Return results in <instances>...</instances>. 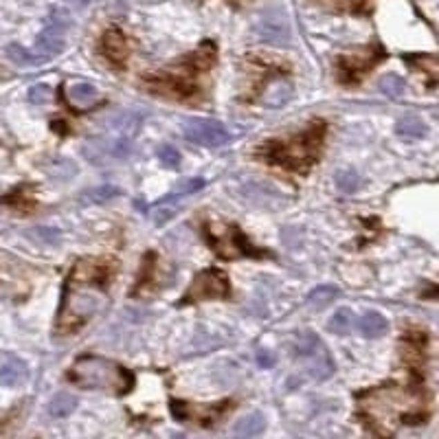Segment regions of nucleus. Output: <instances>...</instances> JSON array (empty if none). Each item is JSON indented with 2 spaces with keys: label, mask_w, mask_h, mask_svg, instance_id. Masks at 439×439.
Wrapping results in <instances>:
<instances>
[{
  "label": "nucleus",
  "mask_w": 439,
  "mask_h": 439,
  "mask_svg": "<svg viewBox=\"0 0 439 439\" xmlns=\"http://www.w3.org/2000/svg\"><path fill=\"white\" fill-rule=\"evenodd\" d=\"M66 27H69V20L57 9L55 14L51 16V22L46 24V29L40 35H37L35 46H33V53L40 55L42 60H51L53 55L62 53V48H64V33H66Z\"/></svg>",
  "instance_id": "obj_9"
},
{
  "label": "nucleus",
  "mask_w": 439,
  "mask_h": 439,
  "mask_svg": "<svg viewBox=\"0 0 439 439\" xmlns=\"http://www.w3.org/2000/svg\"><path fill=\"white\" fill-rule=\"evenodd\" d=\"M404 88H406V84H404V80L400 75L389 73V75H384L380 80V90L386 97H400L404 93Z\"/></svg>",
  "instance_id": "obj_29"
},
{
  "label": "nucleus",
  "mask_w": 439,
  "mask_h": 439,
  "mask_svg": "<svg viewBox=\"0 0 439 439\" xmlns=\"http://www.w3.org/2000/svg\"><path fill=\"white\" fill-rule=\"evenodd\" d=\"M290 95H292L290 84H286V82H277L275 86H270V88L266 90L264 103H266V106H270V108H279V106H283V103H286V101L290 99Z\"/></svg>",
  "instance_id": "obj_26"
},
{
  "label": "nucleus",
  "mask_w": 439,
  "mask_h": 439,
  "mask_svg": "<svg viewBox=\"0 0 439 439\" xmlns=\"http://www.w3.org/2000/svg\"><path fill=\"white\" fill-rule=\"evenodd\" d=\"M75 409H77V397L71 393H57L46 404V413L51 418H69Z\"/></svg>",
  "instance_id": "obj_19"
},
{
  "label": "nucleus",
  "mask_w": 439,
  "mask_h": 439,
  "mask_svg": "<svg viewBox=\"0 0 439 439\" xmlns=\"http://www.w3.org/2000/svg\"><path fill=\"white\" fill-rule=\"evenodd\" d=\"M356 325V319H354V312L350 307H339L337 312H334V316L328 321V328L339 334V337H347Z\"/></svg>",
  "instance_id": "obj_21"
},
{
  "label": "nucleus",
  "mask_w": 439,
  "mask_h": 439,
  "mask_svg": "<svg viewBox=\"0 0 439 439\" xmlns=\"http://www.w3.org/2000/svg\"><path fill=\"white\" fill-rule=\"evenodd\" d=\"M360 411L382 435H391L400 424H420L424 420V395L406 386H378L360 395Z\"/></svg>",
  "instance_id": "obj_2"
},
{
  "label": "nucleus",
  "mask_w": 439,
  "mask_h": 439,
  "mask_svg": "<svg viewBox=\"0 0 439 439\" xmlns=\"http://www.w3.org/2000/svg\"><path fill=\"white\" fill-rule=\"evenodd\" d=\"M37 235H40V238H44L46 242H55L60 235H57V231H46V229H40V231H37Z\"/></svg>",
  "instance_id": "obj_35"
},
{
  "label": "nucleus",
  "mask_w": 439,
  "mask_h": 439,
  "mask_svg": "<svg viewBox=\"0 0 439 439\" xmlns=\"http://www.w3.org/2000/svg\"><path fill=\"white\" fill-rule=\"evenodd\" d=\"M337 187L343 193H354L360 187V176L354 170H339L337 172Z\"/></svg>",
  "instance_id": "obj_30"
},
{
  "label": "nucleus",
  "mask_w": 439,
  "mask_h": 439,
  "mask_svg": "<svg viewBox=\"0 0 439 439\" xmlns=\"http://www.w3.org/2000/svg\"><path fill=\"white\" fill-rule=\"evenodd\" d=\"M310 358H312V367H310V373H312V378L325 380V378H330L332 373H334V360L330 358L328 350L323 345Z\"/></svg>",
  "instance_id": "obj_17"
},
{
  "label": "nucleus",
  "mask_w": 439,
  "mask_h": 439,
  "mask_svg": "<svg viewBox=\"0 0 439 439\" xmlns=\"http://www.w3.org/2000/svg\"><path fill=\"white\" fill-rule=\"evenodd\" d=\"M101 51L112 66L121 69L127 60V42L119 29H108L101 37Z\"/></svg>",
  "instance_id": "obj_13"
},
{
  "label": "nucleus",
  "mask_w": 439,
  "mask_h": 439,
  "mask_svg": "<svg viewBox=\"0 0 439 439\" xmlns=\"http://www.w3.org/2000/svg\"><path fill=\"white\" fill-rule=\"evenodd\" d=\"M206 235H209L211 247L224 260H235V257H262L264 253L257 251L253 244L244 238L238 226H215L206 224Z\"/></svg>",
  "instance_id": "obj_6"
},
{
  "label": "nucleus",
  "mask_w": 439,
  "mask_h": 439,
  "mask_svg": "<svg viewBox=\"0 0 439 439\" xmlns=\"http://www.w3.org/2000/svg\"><path fill=\"white\" fill-rule=\"evenodd\" d=\"M29 290V277L22 262L0 255V296H22Z\"/></svg>",
  "instance_id": "obj_10"
},
{
  "label": "nucleus",
  "mask_w": 439,
  "mask_h": 439,
  "mask_svg": "<svg viewBox=\"0 0 439 439\" xmlns=\"http://www.w3.org/2000/svg\"><path fill=\"white\" fill-rule=\"evenodd\" d=\"M266 429V420L262 413H251L235 424V437H257Z\"/></svg>",
  "instance_id": "obj_20"
},
{
  "label": "nucleus",
  "mask_w": 439,
  "mask_h": 439,
  "mask_svg": "<svg viewBox=\"0 0 439 439\" xmlns=\"http://www.w3.org/2000/svg\"><path fill=\"white\" fill-rule=\"evenodd\" d=\"M215 60V46L206 42L202 51L196 55H189L180 60L178 64L161 69L159 73H152L143 77V84L150 93L172 97V99H189L200 90L198 77L211 66Z\"/></svg>",
  "instance_id": "obj_3"
},
{
  "label": "nucleus",
  "mask_w": 439,
  "mask_h": 439,
  "mask_svg": "<svg viewBox=\"0 0 439 439\" xmlns=\"http://www.w3.org/2000/svg\"><path fill=\"white\" fill-rule=\"evenodd\" d=\"M380 53H373V51H363V53H352L341 60V73L347 82H356L360 75H363L369 66L378 62Z\"/></svg>",
  "instance_id": "obj_14"
},
{
  "label": "nucleus",
  "mask_w": 439,
  "mask_h": 439,
  "mask_svg": "<svg viewBox=\"0 0 439 439\" xmlns=\"http://www.w3.org/2000/svg\"><path fill=\"white\" fill-rule=\"evenodd\" d=\"M233 3H244V0H233Z\"/></svg>",
  "instance_id": "obj_37"
},
{
  "label": "nucleus",
  "mask_w": 439,
  "mask_h": 439,
  "mask_svg": "<svg viewBox=\"0 0 439 439\" xmlns=\"http://www.w3.org/2000/svg\"><path fill=\"white\" fill-rule=\"evenodd\" d=\"M395 132L400 136H404V138H422L426 134V125H424V121L420 117H413V114H409V117L397 119Z\"/></svg>",
  "instance_id": "obj_22"
},
{
  "label": "nucleus",
  "mask_w": 439,
  "mask_h": 439,
  "mask_svg": "<svg viewBox=\"0 0 439 439\" xmlns=\"http://www.w3.org/2000/svg\"><path fill=\"white\" fill-rule=\"evenodd\" d=\"M257 363H260L264 369H270L275 365V356L270 354V352H266V350H262L260 354H257Z\"/></svg>",
  "instance_id": "obj_34"
},
{
  "label": "nucleus",
  "mask_w": 439,
  "mask_h": 439,
  "mask_svg": "<svg viewBox=\"0 0 439 439\" xmlns=\"http://www.w3.org/2000/svg\"><path fill=\"white\" fill-rule=\"evenodd\" d=\"M159 159L167 167H178L180 165V152L174 145H161L159 147Z\"/></svg>",
  "instance_id": "obj_33"
},
{
  "label": "nucleus",
  "mask_w": 439,
  "mask_h": 439,
  "mask_svg": "<svg viewBox=\"0 0 439 439\" xmlns=\"http://www.w3.org/2000/svg\"><path fill=\"white\" fill-rule=\"evenodd\" d=\"M66 97L75 108H88L97 101L99 95H97V88L93 84L77 82V84H71L66 88Z\"/></svg>",
  "instance_id": "obj_16"
},
{
  "label": "nucleus",
  "mask_w": 439,
  "mask_h": 439,
  "mask_svg": "<svg viewBox=\"0 0 439 439\" xmlns=\"http://www.w3.org/2000/svg\"><path fill=\"white\" fill-rule=\"evenodd\" d=\"M319 347H321V341L314 337V334H303V337L296 341V345H294V356L310 358L319 350Z\"/></svg>",
  "instance_id": "obj_31"
},
{
  "label": "nucleus",
  "mask_w": 439,
  "mask_h": 439,
  "mask_svg": "<svg viewBox=\"0 0 439 439\" xmlns=\"http://www.w3.org/2000/svg\"><path fill=\"white\" fill-rule=\"evenodd\" d=\"M202 187H204V180H200V178H196V180H187L185 185H180L178 189H174V191L170 193V196H165V198L161 200V204H170V202H174V200L187 198V196H191V193H198Z\"/></svg>",
  "instance_id": "obj_27"
},
{
  "label": "nucleus",
  "mask_w": 439,
  "mask_h": 439,
  "mask_svg": "<svg viewBox=\"0 0 439 439\" xmlns=\"http://www.w3.org/2000/svg\"><path fill=\"white\" fill-rule=\"evenodd\" d=\"M121 193L119 187H112V185H101V187H95V189H88L82 193L80 202L82 204H99V202H106V200H112L117 198Z\"/></svg>",
  "instance_id": "obj_23"
},
{
  "label": "nucleus",
  "mask_w": 439,
  "mask_h": 439,
  "mask_svg": "<svg viewBox=\"0 0 439 439\" xmlns=\"http://www.w3.org/2000/svg\"><path fill=\"white\" fill-rule=\"evenodd\" d=\"M358 328L367 339H378L389 330V323H386V319L380 312H367L363 319H360Z\"/></svg>",
  "instance_id": "obj_18"
},
{
  "label": "nucleus",
  "mask_w": 439,
  "mask_h": 439,
  "mask_svg": "<svg viewBox=\"0 0 439 439\" xmlns=\"http://www.w3.org/2000/svg\"><path fill=\"white\" fill-rule=\"evenodd\" d=\"M255 33L260 40L268 42V44H277V46H286L290 42V24L288 18L281 14V11H266V14L257 20L255 24Z\"/></svg>",
  "instance_id": "obj_11"
},
{
  "label": "nucleus",
  "mask_w": 439,
  "mask_h": 439,
  "mask_svg": "<svg viewBox=\"0 0 439 439\" xmlns=\"http://www.w3.org/2000/svg\"><path fill=\"white\" fill-rule=\"evenodd\" d=\"M27 376H29L27 363L16 356H9L0 363V384L3 386H18L27 380Z\"/></svg>",
  "instance_id": "obj_15"
},
{
  "label": "nucleus",
  "mask_w": 439,
  "mask_h": 439,
  "mask_svg": "<svg viewBox=\"0 0 439 439\" xmlns=\"http://www.w3.org/2000/svg\"><path fill=\"white\" fill-rule=\"evenodd\" d=\"M69 380L80 389H101L108 393H125L134 384V376L125 367L101 356L77 358L69 371Z\"/></svg>",
  "instance_id": "obj_5"
},
{
  "label": "nucleus",
  "mask_w": 439,
  "mask_h": 439,
  "mask_svg": "<svg viewBox=\"0 0 439 439\" xmlns=\"http://www.w3.org/2000/svg\"><path fill=\"white\" fill-rule=\"evenodd\" d=\"M110 270L97 260H80L64 283L57 312V334H75L93 319L106 301Z\"/></svg>",
  "instance_id": "obj_1"
},
{
  "label": "nucleus",
  "mask_w": 439,
  "mask_h": 439,
  "mask_svg": "<svg viewBox=\"0 0 439 439\" xmlns=\"http://www.w3.org/2000/svg\"><path fill=\"white\" fill-rule=\"evenodd\" d=\"M7 57L11 62L20 64V66H35V64H44L46 60H42L40 55H35L33 51H27L20 44H9L7 46Z\"/></svg>",
  "instance_id": "obj_25"
},
{
  "label": "nucleus",
  "mask_w": 439,
  "mask_h": 439,
  "mask_svg": "<svg viewBox=\"0 0 439 439\" xmlns=\"http://www.w3.org/2000/svg\"><path fill=\"white\" fill-rule=\"evenodd\" d=\"M231 292L229 277L217 268H206L193 279L189 290L183 296V303L193 301H211V299H226Z\"/></svg>",
  "instance_id": "obj_7"
},
{
  "label": "nucleus",
  "mask_w": 439,
  "mask_h": 439,
  "mask_svg": "<svg viewBox=\"0 0 439 439\" xmlns=\"http://www.w3.org/2000/svg\"><path fill=\"white\" fill-rule=\"evenodd\" d=\"M88 3H90V0H69V5L75 7V9H84Z\"/></svg>",
  "instance_id": "obj_36"
},
{
  "label": "nucleus",
  "mask_w": 439,
  "mask_h": 439,
  "mask_svg": "<svg viewBox=\"0 0 439 439\" xmlns=\"http://www.w3.org/2000/svg\"><path fill=\"white\" fill-rule=\"evenodd\" d=\"M323 136H325V121H314L303 134H296L283 141L275 138L262 145L257 150V154L273 165H281L292 172H305L319 156Z\"/></svg>",
  "instance_id": "obj_4"
},
{
  "label": "nucleus",
  "mask_w": 439,
  "mask_h": 439,
  "mask_svg": "<svg viewBox=\"0 0 439 439\" xmlns=\"http://www.w3.org/2000/svg\"><path fill=\"white\" fill-rule=\"evenodd\" d=\"M312 3L328 11H358L365 0H312Z\"/></svg>",
  "instance_id": "obj_28"
},
{
  "label": "nucleus",
  "mask_w": 439,
  "mask_h": 439,
  "mask_svg": "<svg viewBox=\"0 0 439 439\" xmlns=\"http://www.w3.org/2000/svg\"><path fill=\"white\" fill-rule=\"evenodd\" d=\"M337 296H339V288L337 286H316L314 290H310V294H307V305L321 310V307L330 305L334 299H337Z\"/></svg>",
  "instance_id": "obj_24"
},
{
  "label": "nucleus",
  "mask_w": 439,
  "mask_h": 439,
  "mask_svg": "<svg viewBox=\"0 0 439 439\" xmlns=\"http://www.w3.org/2000/svg\"><path fill=\"white\" fill-rule=\"evenodd\" d=\"M51 97H53V90H51L46 84H35L29 88V99L35 103V106H44V103L51 101Z\"/></svg>",
  "instance_id": "obj_32"
},
{
  "label": "nucleus",
  "mask_w": 439,
  "mask_h": 439,
  "mask_svg": "<svg viewBox=\"0 0 439 439\" xmlns=\"http://www.w3.org/2000/svg\"><path fill=\"white\" fill-rule=\"evenodd\" d=\"M231 402H222V406H191L187 402H178V400H172V413L174 418L183 420V422H189V420H198L200 424L209 426L213 424L229 406Z\"/></svg>",
  "instance_id": "obj_12"
},
{
  "label": "nucleus",
  "mask_w": 439,
  "mask_h": 439,
  "mask_svg": "<svg viewBox=\"0 0 439 439\" xmlns=\"http://www.w3.org/2000/svg\"><path fill=\"white\" fill-rule=\"evenodd\" d=\"M183 132L187 141L204 147H222L231 141L226 127L213 119H187L183 123Z\"/></svg>",
  "instance_id": "obj_8"
}]
</instances>
